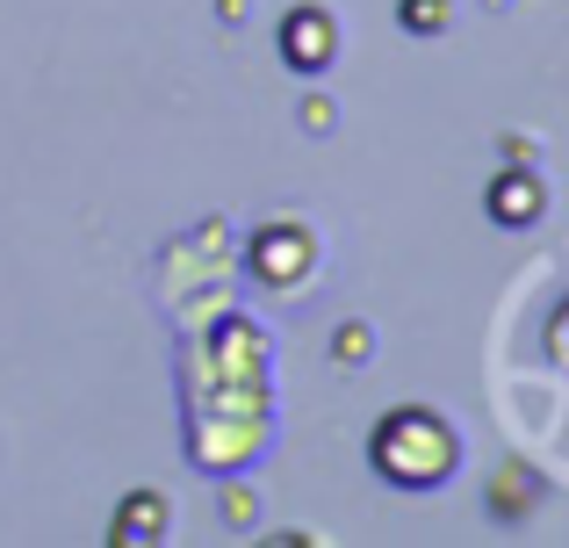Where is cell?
Here are the masks:
<instances>
[{
    "label": "cell",
    "mask_w": 569,
    "mask_h": 548,
    "mask_svg": "<svg viewBox=\"0 0 569 548\" xmlns=\"http://www.w3.org/2000/svg\"><path fill=\"white\" fill-rule=\"evenodd\" d=\"M403 29H418V37L447 29V0H403Z\"/></svg>",
    "instance_id": "8992f818"
},
{
    "label": "cell",
    "mask_w": 569,
    "mask_h": 548,
    "mask_svg": "<svg viewBox=\"0 0 569 548\" xmlns=\"http://www.w3.org/2000/svg\"><path fill=\"white\" fill-rule=\"evenodd\" d=\"M368 462H376V477L403 484V491H432L461 469V434L432 405H397L368 434Z\"/></svg>",
    "instance_id": "6da1fadb"
},
{
    "label": "cell",
    "mask_w": 569,
    "mask_h": 548,
    "mask_svg": "<svg viewBox=\"0 0 569 548\" xmlns=\"http://www.w3.org/2000/svg\"><path fill=\"white\" fill-rule=\"evenodd\" d=\"M281 58H289L296 72H325L339 58V22L332 8H289L281 14Z\"/></svg>",
    "instance_id": "3957f363"
},
{
    "label": "cell",
    "mask_w": 569,
    "mask_h": 548,
    "mask_svg": "<svg viewBox=\"0 0 569 548\" xmlns=\"http://www.w3.org/2000/svg\"><path fill=\"white\" fill-rule=\"evenodd\" d=\"M490 217H498V225H533V217H541V173H527V167H512V173H498V181H490Z\"/></svg>",
    "instance_id": "5b68a950"
},
{
    "label": "cell",
    "mask_w": 569,
    "mask_h": 548,
    "mask_svg": "<svg viewBox=\"0 0 569 548\" xmlns=\"http://www.w3.org/2000/svg\"><path fill=\"white\" fill-rule=\"evenodd\" d=\"M167 498L159 491H130L123 506H116V527H109V541L116 548H144V541H167Z\"/></svg>",
    "instance_id": "277c9868"
},
{
    "label": "cell",
    "mask_w": 569,
    "mask_h": 548,
    "mask_svg": "<svg viewBox=\"0 0 569 548\" xmlns=\"http://www.w3.org/2000/svg\"><path fill=\"white\" fill-rule=\"evenodd\" d=\"M252 275L267 281V289H296L310 268H318V239H310V225H296V217H281V225H267L260 239H252Z\"/></svg>",
    "instance_id": "7a4b0ae2"
}]
</instances>
